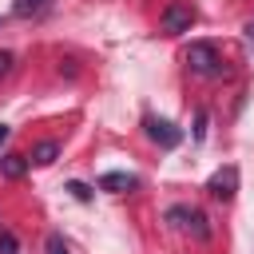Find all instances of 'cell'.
<instances>
[{"label":"cell","instance_id":"8","mask_svg":"<svg viewBox=\"0 0 254 254\" xmlns=\"http://www.w3.org/2000/svg\"><path fill=\"white\" fill-rule=\"evenodd\" d=\"M24 171H28V159H24V155H16V151L0 155V175H4V179H20Z\"/></svg>","mask_w":254,"mask_h":254},{"label":"cell","instance_id":"7","mask_svg":"<svg viewBox=\"0 0 254 254\" xmlns=\"http://www.w3.org/2000/svg\"><path fill=\"white\" fill-rule=\"evenodd\" d=\"M56 155H60V143H56V139H44V143L32 147V159H28V163H36V167H52Z\"/></svg>","mask_w":254,"mask_h":254},{"label":"cell","instance_id":"11","mask_svg":"<svg viewBox=\"0 0 254 254\" xmlns=\"http://www.w3.org/2000/svg\"><path fill=\"white\" fill-rule=\"evenodd\" d=\"M48 254H71V250H67V242L60 234H48Z\"/></svg>","mask_w":254,"mask_h":254},{"label":"cell","instance_id":"2","mask_svg":"<svg viewBox=\"0 0 254 254\" xmlns=\"http://www.w3.org/2000/svg\"><path fill=\"white\" fill-rule=\"evenodd\" d=\"M167 218L179 222V226H183L187 234H194V238H210V218H206L198 206H171Z\"/></svg>","mask_w":254,"mask_h":254},{"label":"cell","instance_id":"13","mask_svg":"<svg viewBox=\"0 0 254 254\" xmlns=\"http://www.w3.org/2000/svg\"><path fill=\"white\" fill-rule=\"evenodd\" d=\"M12 71V52H0V79Z\"/></svg>","mask_w":254,"mask_h":254},{"label":"cell","instance_id":"6","mask_svg":"<svg viewBox=\"0 0 254 254\" xmlns=\"http://www.w3.org/2000/svg\"><path fill=\"white\" fill-rule=\"evenodd\" d=\"M135 187H139V179L127 175V171H107V175H99V190H115V194H123V190H135Z\"/></svg>","mask_w":254,"mask_h":254},{"label":"cell","instance_id":"5","mask_svg":"<svg viewBox=\"0 0 254 254\" xmlns=\"http://www.w3.org/2000/svg\"><path fill=\"white\" fill-rule=\"evenodd\" d=\"M143 127H147V135H151L159 147H179V143H183V131H179L171 119H155V115H147Z\"/></svg>","mask_w":254,"mask_h":254},{"label":"cell","instance_id":"4","mask_svg":"<svg viewBox=\"0 0 254 254\" xmlns=\"http://www.w3.org/2000/svg\"><path fill=\"white\" fill-rule=\"evenodd\" d=\"M234 190H238V167H218L210 179H206V194L210 198H218V202H230L234 198Z\"/></svg>","mask_w":254,"mask_h":254},{"label":"cell","instance_id":"14","mask_svg":"<svg viewBox=\"0 0 254 254\" xmlns=\"http://www.w3.org/2000/svg\"><path fill=\"white\" fill-rule=\"evenodd\" d=\"M246 44H250V48H254V20H250V24H246Z\"/></svg>","mask_w":254,"mask_h":254},{"label":"cell","instance_id":"15","mask_svg":"<svg viewBox=\"0 0 254 254\" xmlns=\"http://www.w3.org/2000/svg\"><path fill=\"white\" fill-rule=\"evenodd\" d=\"M4 139H8V127H4V123H0V143H4Z\"/></svg>","mask_w":254,"mask_h":254},{"label":"cell","instance_id":"3","mask_svg":"<svg viewBox=\"0 0 254 254\" xmlns=\"http://www.w3.org/2000/svg\"><path fill=\"white\" fill-rule=\"evenodd\" d=\"M159 24H163V32H167V36L190 32V24H194V8H190V4H183V0H171V4L163 8Z\"/></svg>","mask_w":254,"mask_h":254},{"label":"cell","instance_id":"12","mask_svg":"<svg viewBox=\"0 0 254 254\" xmlns=\"http://www.w3.org/2000/svg\"><path fill=\"white\" fill-rule=\"evenodd\" d=\"M67 190H71V198H79V202H87V198H91V190H87L83 183H67Z\"/></svg>","mask_w":254,"mask_h":254},{"label":"cell","instance_id":"1","mask_svg":"<svg viewBox=\"0 0 254 254\" xmlns=\"http://www.w3.org/2000/svg\"><path fill=\"white\" fill-rule=\"evenodd\" d=\"M187 67L194 71V75H222L226 67H222V56H218V48L214 44H206V40H194L190 48H187Z\"/></svg>","mask_w":254,"mask_h":254},{"label":"cell","instance_id":"9","mask_svg":"<svg viewBox=\"0 0 254 254\" xmlns=\"http://www.w3.org/2000/svg\"><path fill=\"white\" fill-rule=\"evenodd\" d=\"M52 8V0H12V12L20 20H32V16H44Z\"/></svg>","mask_w":254,"mask_h":254},{"label":"cell","instance_id":"10","mask_svg":"<svg viewBox=\"0 0 254 254\" xmlns=\"http://www.w3.org/2000/svg\"><path fill=\"white\" fill-rule=\"evenodd\" d=\"M0 254H20V246H16V234H0Z\"/></svg>","mask_w":254,"mask_h":254}]
</instances>
